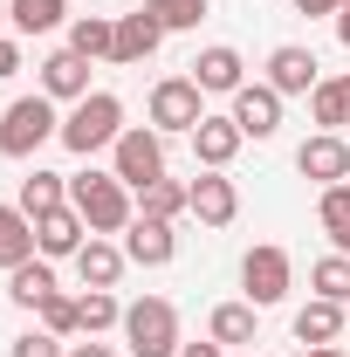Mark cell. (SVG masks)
Instances as JSON below:
<instances>
[{
  "instance_id": "cell-40",
  "label": "cell",
  "mask_w": 350,
  "mask_h": 357,
  "mask_svg": "<svg viewBox=\"0 0 350 357\" xmlns=\"http://www.w3.org/2000/svg\"><path fill=\"white\" fill-rule=\"evenodd\" d=\"M337 83H344V117H350V76H337Z\"/></svg>"
},
{
  "instance_id": "cell-16",
  "label": "cell",
  "mask_w": 350,
  "mask_h": 357,
  "mask_svg": "<svg viewBox=\"0 0 350 357\" xmlns=\"http://www.w3.org/2000/svg\"><path fill=\"white\" fill-rule=\"evenodd\" d=\"M185 192H192V213H199L206 227H227L234 213H241V192H234V178H227V172H199Z\"/></svg>"
},
{
  "instance_id": "cell-3",
  "label": "cell",
  "mask_w": 350,
  "mask_h": 357,
  "mask_svg": "<svg viewBox=\"0 0 350 357\" xmlns=\"http://www.w3.org/2000/svg\"><path fill=\"white\" fill-rule=\"evenodd\" d=\"M48 137H62L55 96H14L7 117H0V151H7V158H35Z\"/></svg>"
},
{
  "instance_id": "cell-39",
  "label": "cell",
  "mask_w": 350,
  "mask_h": 357,
  "mask_svg": "<svg viewBox=\"0 0 350 357\" xmlns=\"http://www.w3.org/2000/svg\"><path fill=\"white\" fill-rule=\"evenodd\" d=\"M309 357H344V351H337V344H316V351H309Z\"/></svg>"
},
{
  "instance_id": "cell-34",
  "label": "cell",
  "mask_w": 350,
  "mask_h": 357,
  "mask_svg": "<svg viewBox=\"0 0 350 357\" xmlns=\"http://www.w3.org/2000/svg\"><path fill=\"white\" fill-rule=\"evenodd\" d=\"M14 69H21V48H14V42H0V83H7Z\"/></svg>"
},
{
  "instance_id": "cell-18",
  "label": "cell",
  "mask_w": 350,
  "mask_h": 357,
  "mask_svg": "<svg viewBox=\"0 0 350 357\" xmlns=\"http://www.w3.org/2000/svg\"><path fill=\"white\" fill-rule=\"evenodd\" d=\"M124 248H110V241H96L89 234L83 241V255H76V268H83V289H117V275H124Z\"/></svg>"
},
{
  "instance_id": "cell-14",
  "label": "cell",
  "mask_w": 350,
  "mask_h": 357,
  "mask_svg": "<svg viewBox=\"0 0 350 357\" xmlns=\"http://www.w3.org/2000/svg\"><path fill=\"white\" fill-rule=\"evenodd\" d=\"M42 96L83 103V96H89V55H76V48H55V55L42 62Z\"/></svg>"
},
{
  "instance_id": "cell-9",
  "label": "cell",
  "mask_w": 350,
  "mask_h": 357,
  "mask_svg": "<svg viewBox=\"0 0 350 357\" xmlns=\"http://www.w3.org/2000/svg\"><path fill=\"white\" fill-rule=\"evenodd\" d=\"M234 124H241V137H275L282 131V96L268 83H241L234 89Z\"/></svg>"
},
{
  "instance_id": "cell-32",
  "label": "cell",
  "mask_w": 350,
  "mask_h": 357,
  "mask_svg": "<svg viewBox=\"0 0 350 357\" xmlns=\"http://www.w3.org/2000/svg\"><path fill=\"white\" fill-rule=\"evenodd\" d=\"M42 330H48V337L83 330V323H76V303H69V296H48V303H42Z\"/></svg>"
},
{
  "instance_id": "cell-33",
  "label": "cell",
  "mask_w": 350,
  "mask_h": 357,
  "mask_svg": "<svg viewBox=\"0 0 350 357\" xmlns=\"http://www.w3.org/2000/svg\"><path fill=\"white\" fill-rule=\"evenodd\" d=\"M14 357H69V351H62V337H48V330L35 337L28 330V337H14Z\"/></svg>"
},
{
  "instance_id": "cell-36",
  "label": "cell",
  "mask_w": 350,
  "mask_h": 357,
  "mask_svg": "<svg viewBox=\"0 0 350 357\" xmlns=\"http://www.w3.org/2000/svg\"><path fill=\"white\" fill-rule=\"evenodd\" d=\"M178 357H220V344H178Z\"/></svg>"
},
{
  "instance_id": "cell-19",
  "label": "cell",
  "mask_w": 350,
  "mask_h": 357,
  "mask_svg": "<svg viewBox=\"0 0 350 357\" xmlns=\"http://www.w3.org/2000/svg\"><path fill=\"white\" fill-rule=\"evenodd\" d=\"M35 261V220L21 206H0V268H21Z\"/></svg>"
},
{
  "instance_id": "cell-28",
  "label": "cell",
  "mask_w": 350,
  "mask_h": 357,
  "mask_svg": "<svg viewBox=\"0 0 350 357\" xmlns=\"http://www.w3.org/2000/svg\"><path fill=\"white\" fill-rule=\"evenodd\" d=\"M172 213H192V192H185V185H172V178L144 185V220H172Z\"/></svg>"
},
{
  "instance_id": "cell-11",
  "label": "cell",
  "mask_w": 350,
  "mask_h": 357,
  "mask_svg": "<svg viewBox=\"0 0 350 357\" xmlns=\"http://www.w3.org/2000/svg\"><path fill=\"white\" fill-rule=\"evenodd\" d=\"M234 151H241V124H234V117H199V124H192V158H199L206 172H227Z\"/></svg>"
},
{
  "instance_id": "cell-30",
  "label": "cell",
  "mask_w": 350,
  "mask_h": 357,
  "mask_svg": "<svg viewBox=\"0 0 350 357\" xmlns=\"http://www.w3.org/2000/svg\"><path fill=\"white\" fill-rule=\"evenodd\" d=\"M144 14H158V28H199L206 21V0H144Z\"/></svg>"
},
{
  "instance_id": "cell-29",
  "label": "cell",
  "mask_w": 350,
  "mask_h": 357,
  "mask_svg": "<svg viewBox=\"0 0 350 357\" xmlns=\"http://www.w3.org/2000/svg\"><path fill=\"white\" fill-rule=\"evenodd\" d=\"M309 282H316V296H330V303H350V255H330V261L309 268Z\"/></svg>"
},
{
  "instance_id": "cell-22",
  "label": "cell",
  "mask_w": 350,
  "mask_h": 357,
  "mask_svg": "<svg viewBox=\"0 0 350 357\" xmlns=\"http://www.w3.org/2000/svg\"><path fill=\"white\" fill-rule=\"evenodd\" d=\"M337 330H344V303H330V296H316V303L296 316V337H303L309 351H316V344H337Z\"/></svg>"
},
{
  "instance_id": "cell-31",
  "label": "cell",
  "mask_w": 350,
  "mask_h": 357,
  "mask_svg": "<svg viewBox=\"0 0 350 357\" xmlns=\"http://www.w3.org/2000/svg\"><path fill=\"white\" fill-rule=\"evenodd\" d=\"M309 110H316V124H323V131L350 124V117H344V83H316V89H309Z\"/></svg>"
},
{
  "instance_id": "cell-24",
  "label": "cell",
  "mask_w": 350,
  "mask_h": 357,
  "mask_svg": "<svg viewBox=\"0 0 350 357\" xmlns=\"http://www.w3.org/2000/svg\"><path fill=\"white\" fill-rule=\"evenodd\" d=\"M76 323H83L89 337H96V330H110V323H124V303H117L110 289H83V296H76Z\"/></svg>"
},
{
  "instance_id": "cell-21",
  "label": "cell",
  "mask_w": 350,
  "mask_h": 357,
  "mask_svg": "<svg viewBox=\"0 0 350 357\" xmlns=\"http://www.w3.org/2000/svg\"><path fill=\"white\" fill-rule=\"evenodd\" d=\"M7 296H14L21 310H42L48 296H55V275H48V261H21V268H7Z\"/></svg>"
},
{
  "instance_id": "cell-10",
  "label": "cell",
  "mask_w": 350,
  "mask_h": 357,
  "mask_svg": "<svg viewBox=\"0 0 350 357\" xmlns=\"http://www.w3.org/2000/svg\"><path fill=\"white\" fill-rule=\"evenodd\" d=\"M158 42H165V28H158V14H124L117 21V42H110V62H124V69H137V62H151L158 55Z\"/></svg>"
},
{
  "instance_id": "cell-4",
  "label": "cell",
  "mask_w": 350,
  "mask_h": 357,
  "mask_svg": "<svg viewBox=\"0 0 350 357\" xmlns=\"http://www.w3.org/2000/svg\"><path fill=\"white\" fill-rule=\"evenodd\" d=\"M124 344L131 357H178V310L165 296H144L124 310Z\"/></svg>"
},
{
  "instance_id": "cell-13",
  "label": "cell",
  "mask_w": 350,
  "mask_h": 357,
  "mask_svg": "<svg viewBox=\"0 0 350 357\" xmlns=\"http://www.w3.org/2000/svg\"><path fill=\"white\" fill-rule=\"evenodd\" d=\"M268 89H275V96H309V89H316V55L296 48V42H282L268 55Z\"/></svg>"
},
{
  "instance_id": "cell-8",
  "label": "cell",
  "mask_w": 350,
  "mask_h": 357,
  "mask_svg": "<svg viewBox=\"0 0 350 357\" xmlns=\"http://www.w3.org/2000/svg\"><path fill=\"white\" fill-rule=\"evenodd\" d=\"M296 172L316 178V185H344V178H350V144H344L337 131L303 137V151H296Z\"/></svg>"
},
{
  "instance_id": "cell-41",
  "label": "cell",
  "mask_w": 350,
  "mask_h": 357,
  "mask_svg": "<svg viewBox=\"0 0 350 357\" xmlns=\"http://www.w3.org/2000/svg\"><path fill=\"white\" fill-rule=\"evenodd\" d=\"M0 21H7V7H0Z\"/></svg>"
},
{
  "instance_id": "cell-25",
  "label": "cell",
  "mask_w": 350,
  "mask_h": 357,
  "mask_svg": "<svg viewBox=\"0 0 350 357\" xmlns=\"http://www.w3.org/2000/svg\"><path fill=\"white\" fill-rule=\"evenodd\" d=\"M7 21L21 35H48V28H62V0H7Z\"/></svg>"
},
{
  "instance_id": "cell-5",
  "label": "cell",
  "mask_w": 350,
  "mask_h": 357,
  "mask_svg": "<svg viewBox=\"0 0 350 357\" xmlns=\"http://www.w3.org/2000/svg\"><path fill=\"white\" fill-rule=\"evenodd\" d=\"M110 151H117V178L137 185V192L165 178V131H124Z\"/></svg>"
},
{
  "instance_id": "cell-6",
  "label": "cell",
  "mask_w": 350,
  "mask_h": 357,
  "mask_svg": "<svg viewBox=\"0 0 350 357\" xmlns=\"http://www.w3.org/2000/svg\"><path fill=\"white\" fill-rule=\"evenodd\" d=\"M199 96H206V89L192 83V76H165V83L151 89V131H185L192 137V124L206 117Z\"/></svg>"
},
{
  "instance_id": "cell-12",
  "label": "cell",
  "mask_w": 350,
  "mask_h": 357,
  "mask_svg": "<svg viewBox=\"0 0 350 357\" xmlns=\"http://www.w3.org/2000/svg\"><path fill=\"white\" fill-rule=\"evenodd\" d=\"M83 234H89V220L76 206H55V213L35 220V248H42L48 261H62V255H83Z\"/></svg>"
},
{
  "instance_id": "cell-37",
  "label": "cell",
  "mask_w": 350,
  "mask_h": 357,
  "mask_svg": "<svg viewBox=\"0 0 350 357\" xmlns=\"http://www.w3.org/2000/svg\"><path fill=\"white\" fill-rule=\"evenodd\" d=\"M69 357H117V351H110V344H76Z\"/></svg>"
},
{
  "instance_id": "cell-2",
  "label": "cell",
  "mask_w": 350,
  "mask_h": 357,
  "mask_svg": "<svg viewBox=\"0 0 350 357\" xmlns=\"http://www.w3.org/2000/svg\"><path fill=\"white\" fill-rule=\"evenodd\" d=\"M69 206L89 220V234H117V227H131V192H124V178H117V172H76V178H69Z\"/></svg>"
},
{
  "instance_id": "cell-27",
  "label": "cell",
  "mask_w": 350,
  "mask_h": 357,
  "mask_svg": "<svg viewBox=\"0 0 350 357\" xmlns=\"http://www.w3.org/2000/svg\"><path fill=\"white\" fill-rule=\"evenodd\" d=\"M110 42H117V21H103V14H83V21L69 28V48L89 55V62H96V55H110Z\"/></svg>"
},
{
  "instance_id": "cell-20",
  "label": "cell",
  "mask_w": 350,
  "mask_h": 357,
  "mask_svg": "<svg viewBox=\"0 0 350 357\" xmlns=\"http://www.w3.org/2000/svg\"><path fill=\"white\" fill-rule=\"evenodd\" d=\"M28 220H42V213H55V206H69V178L62 172H35V178H21V199H14Z\"/></svg>"
},
{
  "instance_id": "cell-15",
  "label": "cell",
  "mask_w": 350,
  "mask_h": 357,
  "mask_svg": "<svg viewBox=\"0 0 350 357\" xmlns=\"http://www.w3.org/2000/svg\"><path fill=\"white\" fill-rule=\"evenodd\" d=\"M124 255H131L137 268H165L178 255V241H172V220H144L137 213L131 227H124Z\"/></svg>"
},
{
  "instance_id": "cell-1",
  "label": "cell",
  "mask_w": 350,
  "mask_h": 357,
  "mask_svg": "<svg viewBox=\"0 0 350 357\" xmlns=\"http://www.w3.org/2000/svg\"><path fill=\"white\" fill-rule=\"evenodd\" d=\"M117 137H124V103H117L110 89H89L83 103L62 117V144H69L76 158L103 151V144H117Z\"/></svg>"
},
{
  "instance_id": "cell-7",
  "label": "cell",
  "mask_w": 350,
  "mask_h": 357,
  "mask_svg": "<svg viewBox=\"0 0 350 357\" xmlns=\"http://www.w3.org/2000/svg\"><path fill=\"white\" fill-rule=\"evenodd\" d=\"M241 282H248V303L254 310H275L282 296H289V282H296V268L282 248H248V261H241Z\"/></svg>"
},
{
  "instance_id": "cell-17",
  "label": "cell",
  "mask_w": 350,
  "mask_h": 357,
  "mask_svg": "<svg viewBox=\"0 0 350 357\" xmlns=\"http://www.w3.org/2000/svg\"><path fill=\"white\" fill-rule=\"evenodd\" d=\"M241 69H248V62H241V48H206V55L192 62V83L206 89V96H234V89L248 83Z\"/></svg>"
},
{
  "instance_id": "cell-35",
  "label": "cell",
  "mask_w": 350,
  "mask_h": 357,
  "mask_svg": "<svg viewBox=\"0 0 350 357\" xmlns=\"http://www.w3.org/2000/svg\"><path fill=\"white\" fill-rule=\"evenodd\" d=\"M303 14H344V0H296Z\"/></svg>"
},
{
  "instance_id": "cell-38",
  "label": "cell",
  "mask_w": 350,
  "mask_h": 357,
  "mask_svg": "<svg viewBox=\"0 0 350 357\" xmlns=\"http://www.w3.org/2000/svg\"><path fill=\"white\" fill-rule=\"evenodd\" d=\"M337 42L350 48V0H344V14H337Z\"/></svg>"
},
{
  "instance_id": "cell-26",
  "label": "cell",
  "mask_w": 350,
  "mask_h": 357,
  "mask_svg": "<svg viewBox=\"0 0 350 357\" xmlns=\"http://www.w3.org/2000/svg\"><path fill=\"white\" fill-rule=\"evenodd\" d=\"M213 344H254V303H220L213 310Z\"/></svg>"
},
{
  "instance_id": "cell-23",
  "label": "cell",
  "mask_w": 350,
  "mask_h": 357,
  "mask_svg": "<svg viewBox=\"0 0 350 357\" xmlns=\"http://www.w3.org/2000/svg\"><path fill=\"white\" fill-rule=\"evenodd\" d=\"M316 220H323V234L337 241V255H350V185H323Z\"/></svg>"
}]
</instances>
